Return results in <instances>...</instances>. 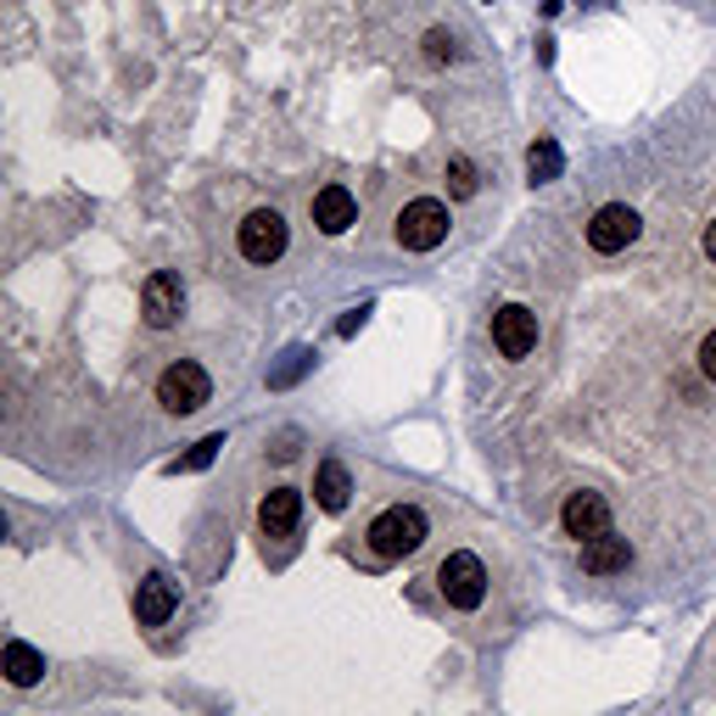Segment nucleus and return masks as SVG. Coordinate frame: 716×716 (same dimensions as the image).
Returning a JSON list of instances; mask_svg holds the SVG:
<instances>
[{"instance_id":"nucleus-18","label":"nucleus","mask_w":716,"mask_h":716,"mask_svg":"<svg viewBox=\"0 0 716 716\" xmlns=\"http://www.w3.org/2000/svg\"><path fill=\"white\" fill-rule=\"evenodd\" d=\"M219 448H224V431H213V436H202V442L191 448V454H186V460H173V471H208V465L219 460Z\"/></svg>"},{"instance_id":"nucleus-14","label":"nucleus","mask_w":716,"mask_h":716,"mask_svg":"<svg viewBox=\"0 0 716 716\" xmlns=\"http://www.w3.org/2000/svg\"><path fill=\"white\" fill-rule=\"evenodd\" d=\"M314 498H319V509H347V498H352V476H347V465L341 460H325L319 465V476H314Z\"/></svg>"},{"instance_id":"nucleus-13","label":"nucleus","mask_w":716,"mask_h":716,"mask_svg":"<svg viewBox=\"0 0 716 716\" xmlns=\"http://www.w3.org/2000/svg\"><path fill=\"white\" fill-rule=\"evenodd\" d=\"M626 566H633V549H626V537L599 531V537H588V544H582V571L610 577V571H626Z\"/></svg>"},{"instance_id":"nucleus-16","label":"nucleus","mask_w":716,"mask_h":716,"mask_svg":"<svg viewBox=\"0 0 716 716\" xmlns=\"http://www.w3.org/2000/svg\"><path fill=\"white\" fill-rule=\"evenodd\" d=\"M560 168H566L560 146H555L549 135H537L531 151H526V173H531V186H549V179H560Z\"/></svg>"},{"instance_id":"nucleus-12","label":"nucleus","mask_w":716,"mask_h":716,"mask_svg":"<svg viewBox=\"0 0 716 716\" xmlns=\"http://www.w3.org/2000/svg\"><path fill=\"white\" fill-rule=\"evenodd\" d=\"M314 224H319L325 235L352 230V224H358V202H352V191H347V186H325V191L314 197Z\"/></svg>"},{"instance_id":"nucleus-1","label":"nucleus","mask_w":716,"mask_h":716,"mask_svg":"<svg viewBox=\"0 0 716 716\" xmlns=\"http://www.w3.org/2000/svg\"><path fill=\"white\" fill-rule=\"evenodd\" d=\"M425 544V515L414 509V504H392V509H381L376 520H370V549H376V560H403V555H414Z\"/></svg>"},{"instance_id":"nucleus-22","label":"nucleus","mask_w":716,"mask_h":716,"mask_svg":"<svg viewBox=\"0 0 716 716\" xmlns=\"http://www.w3.org/2000/svg\"><path fill=\"white\" fill-rule=\"evenodd\" d=\"M699 370H705V376L716 381V330H710V336L699 341Z\"/></svg>"},{"instance_id":"nucleus-20","label":"nucleus","mask_w":716,"mask_h":716,"mask_svg":"<svg viewBox=\"0 0 716 716\" xmlns=\"http://www.w3.org/2000/svg\"><path fill=\"white\" fill-rule=\"evenodd\" d=\"M425 56H431V62H454V56H460V51H454V34L431 29V34H425Z\"/></svg>"},{"instance_id":"nucleus-4","label":"nucleus","mask_w":716,"mask_h":716,"mask_svg":"<svg viewBox=\"0 0 716 716\" xmlns=\"http://www.w3.org/2000/svg\"><path fill=\"white\" fill-rule=\"evenodd\" d=\"M448 241V208L436 197H414L403 213H398V246L403 252H431Z\"/></svg>"},{"instance_id":"nucleus-19","label":"nucleus","mask_w":716,"mask_h":716,"mask_svg":"<svg viewBox=\"0 0 716 716\" xmlns=\"http://www.w3.org/2000/svg\"><path fill=\"white\" fill-rule=\"evenodd\" d=\"M308 365H314V352H308V347H292V352H286V365H281L275 376H268V387H292V381H303Z\"/></svg>"},{"instance_id":"nucleus-2","label":"nucleus","mask_w":716,"mask_h":716,"mask_svg":"<svg viewBox=\"0 0 716 716\" xmlns=\"http://www.w3.org/2000/svg\"><path fill=\"white\" fill-rule=\"evenodd\" d=\"M436 593L454 604V610H476V604L487 599V566H482L471 549L448 555V560L436 566Z\"/></svg>"},{"instance_id":"nucleus-23","label":"nucleus","mask_w":716,"mask_h":716,"mask_svg":"<svg viewBox=\"0 0 716 716\" xmlns=\"http://www.w3.org/2000/svg\"><path fill=\"white\" fill-rule=\"evenodd\" d=\"M705 257H710V263H716V219H710V224H705Z\"/></svg>"},{"instance_id":"nucleus-11","label":"nucleus","mask_w":716,"mask_h":716,"mask_svg":"<svg viewBox=\"0 0 716 716\" xmlns=\"http://www.w3.org/2000/svg\"><path fill=\"white\" fill-rule=\"evenodd\" d=\"M173 610H179V588H173L162 571H151V577L135 588V621H140V626H162Z\"/></svg>"},{"instance_id":"nucleus-21","label":"nucleus","mask_w":716,"mask_h":716,"mask_svg":"<svg viewBox=\"0 0 716 716\" xmlns=\"http://www.w3.org/2000/svg\"><path fill=\"white\" fill-rule=\"evenodd\" d=\"M365 319H370V303H365V308H347V314L336 319V336H341V341H347V336H358V325H365Z\"/></svg>"},{"instance_id":"nucleus-10","label":"nucleus","mask_w":716,"mask_h":716,"mask_svg":"<svg viewBox=\"0 0 716 716\" xmlns=\"http://www.w3.org/2000/svg\"><path fill=\"white\" fill-rule=\"evenodd\" d=\"M560 526L571 531V537H599V531H610V504L599 498V493H571L566 498V509H560Z\"/></svg>"},{"instance_id":"nucleus-8","label":"nucleus","mask_w":716,"mask_h":716,"mask_svg":"<svg viewBox=\"0 0 716 716\" xmlns=\"http://www.w3.org/2000/svg\"><path fill=\"white\" fill-rule=\"evenodd\" d=\"M179 308H186V286H179V275H151L146 281V292H140V314H146V325L151 330H168L173 319H179Z\"/></svg>"},{"instance_id":"nucleus-6","label":"nucleus","mask_w":716,"mask_h":716,"mask_svg":"<svg viewBox=\"0 0 716 716\" xmlns=\"http://www.w3.org/2000/svg\"><path fill=\"white\" fill-rule=\"evenodd\" d=\"M633 241H639V213L626 208V202H610V208L593 213V224H588V246L593 252L610 257V252H626Z\"/></svg>"},{"instance_id":"nucleus-9","label":"nucleus","mask_w":716,"mask_h":716,"mask_svg":"<svg viewBox=\"0 0 716 716\" xmlns=\"http://www.w3.org/2000/svg\"><path fill=\"white\" fill-rule=\"evenodd\" d=\"M297 520H303V493H297V487H275V493H263V504H257V526H263V537H292Z\"/></svg>"},{"instance_id":"nucleus-7","label":"nucleus","mask_w":716,"mask_h":716,"mask_svg":"<svg viewBox=\"0 0 716 716\" xmlns=\"http://www.w3.org/2000/svg\"><path fill=\"white\" fill-rule=\"evenodd\" d=\"M493 347H498L504 358H526V352L537 347V314L520 308V303H504V308L493 314Z\"/></svg>"},{"instance_id":"nucleus-5","label":"nucleus","mask_w":716,"mask_h":716,"mask_svg":"<svg viewBox=\"0 0 716 716\" xmlns=\"http://www.w3.org/2000/svg\"><path fill=\"white\" fill-rule=\"evenodd\" d=\"M235 246H241L246 263H275L286 252V219L275 208H252L235 230Z\"/></svg>"},{"instance_id":"nucleus-15","label":"nucleus","mask_w":716,"mask_h":716,"mask_svg":"<svg viewBox=\"0 0 716 716\" xmlns=\"http://www.w3.org/2000/svg\"><path fill=\"white\" fill-rule=\"evenodd\" d=\"M0 666H7V683H18V688H29V683H40V677H45V655H40V650H29V644H7Z\"/></svg>"},{"instance_id":"nucleus-3","label":"nucleus","mask_w":716,"mask_h":716,"mask_svg":"<svg viewBox=\"0 0 716 716\" xmlns=\"http://www.w3.org/2000/svg\"><path fill=\"white\" fill-rule=\"evenodd\" d=\"M208 398H213V381H208V370H202V365H191V358H179V365H168V370H162V381H157V403H162L168 414H197Z\"/></svg>"},{"instance_id":"nucleus-17","label":"nucleus","mask_w":716,"mask_h":716,"mask_svg":"<svg viewBox=\"0 0 716 716\" xmlns=\"http://www.w3.org/2000/svg\"><path fill=\"white\" fill-rule=\"evenodd\" d=\"M448 197H476V162L448 157Z\"/></svg>"}]
</instances>
